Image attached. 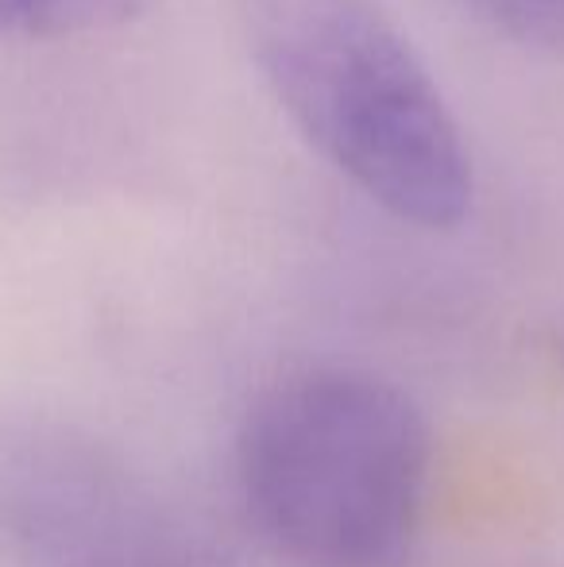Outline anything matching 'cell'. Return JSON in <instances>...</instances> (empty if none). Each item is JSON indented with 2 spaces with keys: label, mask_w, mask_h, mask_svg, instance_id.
<instances>
[{
  "label": "cell",
  "mask_w": 564,
  "mask_h": 567,
  "mask_svg": "<svg viewBox=\"0 0 564 567\" xmlns=\"http://www.w3.org/2000/svg\"><path fill=\"white\" fill-rule=\"evenodd\" d=\"M259 78L298 135L394 220L429 231L472 213L457 113L383 0H233Z\"/></svg>",
  "instance_id": "cell-1"
},
{
  "label": "cell",
  "mask_w": 564,
  "mask_h": 567,
  "mask_svg": "<svg viewBox=\"0 0 564 567\" xmlns=\"http://www.w3.org/2000/svg\"><path fill=\"white\" fill-rule=\"evenodd\" d=\"M236 478L256 529L301 567H394L418 537L429 425L407 390L314 367L252 402Z\"/></svg>",
  "instance_id": "cell-2"
},
{
  "label": "cell",
  "mask_w": 564,
  "mask_h": 567,
  "mask_svg": "<svg viewBox=\"0 0 564 567\" xmlns=\"http://www.w3.org/2000/svg\"><path fill=\"white\" fill-rule=\"evenodd\" d=\"M155 0H0V39H62L136 20Z\"/></svg>",
  "instance_id": "cell-3"
},
{
  "label": "cell",
  "mask_w": 564,
  "mask_h": 567,
  "mask_svg": "<svg viewBox=\"0 0 564 567\" xmlns=\"http://www.w3.org/2000/svg\"><path fill=\"white\" fill-rule=\"evenodd\" d=\"M468 4L519 43L564 51V0H468Z\"/></svg>",
  "instance_id": "cell-4"
}]
</instances>
